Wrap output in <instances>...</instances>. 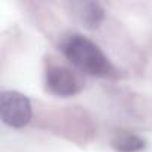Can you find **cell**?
Returning a JSON list of instances; mask_svg holds the SVG:
<instances>
[{
	"label": "cell",
	"mask_w": 152,
	"mask_h": 152,
	"mask_svg": "<svg viewBox=\"0 0 152 152\" xmlns=\"http://www.w3.org/2000/svg\"><path fill=\"white\" fill-rule=\"evenodd\" d=\"M0 115L6 125L23 128L31 119L30 100L18 91H3L0 96Z\"/></svg>",
	"instance_id": "obj_2"
},
{
	"label": "cell",
	"mask_w": 152,
	"mask_h": 152,
	"mask_svg": "<svg viewBox=\"0 0 152 152\" xmlns=\"http://www.w3.org/2000/svg\"><path fill=\"white\" fill-rule=\"evenodd\" d=\"M63 52L69 61L79 70L93 76H106L112 66L103 51L90 39L81 34H72L63 43Z\"/></svg>",
	"instance_id": "obj_1"
},
{
	"label": "cell",
	"mask_w": 152,
	"mask_h": 152,
	"mask_svg": "<svg viewBox=\"0 0 152 152\" xmlns=\"http://www.w3.org/2000/svg\"><path fill=\"white\" fill-rule=\"evenodd\" d=\"M46 87L52 94L60 97L73 96L81 88L76 75L63 66H51L46 70Z\"/></svg>",
	"instance_id": "obj_3"
},
{
	"label": "cell",
	"mask_w": 152,
	"mask_h": 152,
	"mask_svg": "<svg viewBox=\"0 0 152 152\" xmlns=\"http://www.w3.org/2000/svg\"><path fill=\"white\" fill-rule=\"evenodd\" d=\"M75 6L78 8V11H76L78 18L88 28L99 27L100 23L104 18V11H103V8L99 3H93V2H88V3H76Z\"/></svg>",
	"instance_id": "obj_4"
},
{
	"label": "cell",
	"mask_w": 152,
	"mask_h": 152,
	"mask_svg": "<svg viewBox=\"0 0 152 152\" xmlns=\"http://www.w3.org/2000/svg\"><path fill=\"white\" fill-rule=\"evenodd\" d=\"M112 148L116 152H139L145 148V140L136 134H119L112 140Z\"/></svg>",
	"instance_id": "obj_5"
}]
</instances>
